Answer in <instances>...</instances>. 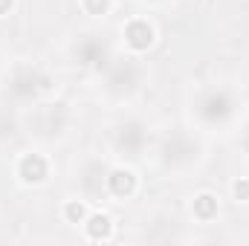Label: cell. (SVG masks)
Wrapping results in <instances>:
<instances>
[{"label": "cell", "mask_w": 249, "mask_h": 246, "mask_svg": "<svg viewBox=\"0 0 249 246\" xmlns=\"http://www.w3.org/2000/svg\"><path fill=\"white\" fill-rule=\"evenodd\" d=\"M124 41L133 53H145L151 44H154V26L142 18H133L127 26H124Z\"/></svg>", "instance_id": "cell-1"}, {"label": "cell", "mask_w": 249, "mask_h": 246, "mask_svg": "<svg viewBox=\"0 0 249 246\" xmlns=\"http://www.w3.org/2000/svg\"><path fill=\"white\" fill-rule=\"evenodd\" d=\"M47 174H50V165H47V159H44L41 154H26V157H20V162H18V177H20L23 183L38 185V183L47 180Z\"/></svg>", "instance_id": "cell-2"}, {"label": "cell", "mask_w": 249, "mask_h": 246, "mask_svg": "<svg viewBox=\"0 0 249 246\" xmlns=\"http://www.w3.org/2000/svg\"><path fill=\"white\" fill-rule=\"evenodd\" d=\"M107 188H110L113 197H130L136 191V174L130 168H116L107 177Z\"/></svg>", "instance_id": "cell-3"}, {"label": "cell", "mask_w": 249, "mask_h": 246, "mask_svg": "<svg viewBox=\"0 0 249 246\" xmlns=\"http://www.w3.org/2000/svg\"><path fill=\"white\" fill-rule=\"evenodd\" d=\"M84 229H87V238L90 241H107L113 235V220L107 214H90L84 220Z\"/></svg>", "instance_id": "cell-4"}, {"label": "cell", "mask_w": 249, "mask_h": 246, "mask_svg": "<svg viewBox=\"0 0 249 246\" xmlns=\"http://www.w3.org/2000/svg\"><path fill=\"white\" fill-rule=\"evenodd\" d=\"M194 217L197 220H212V217H217V197L214 194H197L194 197Z\"/></svg>", "instance_id": "cell-5"}, {"label": "cell", "mask_w": 249, "mask_h": 246, "mask_svg": "<svg viewBox=\"0 0 249 246\" xmlns=\"http://www.w3.org/2000/svg\"><path fill=\"white\" fill-rule=\"evenodd\" d=\"M226 113H229L226 96H212L209 107H203V116H206V119H220V116H226Z\"/></svg>", "instance_id": "cell-6"}, {"label": "cell", "mask_w": 249, "mask_h": 246, "mask_svg": "<svg viewBox=\"0 0 249 246\" xmlns=\"http://www.w3.org/2000/svg\"><path fill=\"white\" fill-rule=\"evenodd\" d=\"M64 217H67L70 223H84V220H87V209H84V203L70 200V203L64 206Z\"/></svg>", "instance_id": "cell-7"}, {"label": "cell", "mask_w": 249, "mask_h": 246, "mask_svg": "<svg viewBox=\"0 0 249 246\" xmlns=\"http://www.w3.org/2000/svg\"><path fill=\"white\" fill-rule=\"evenodd\" d=\"M81 6L90 12V15H105L110 9V0H81Z\"/></svg>", "instance_id": "cell-8"}, {"label": "cell", "mask_w": 249, "mask_h": 246, "mask_svg": "<svg viewBox=\"0 0 249 246\" xmlns=\"http://www.w3.org/2000/svg\"><path fill=\"white\" fill-rule=\"evenodd\" d=\"M232 191H235L238 200H249V180H238V183L232 185Z\"/></svg>", "instance_id": "cell-9"}, {"label": "cell", "mask_w": 249, "mask_h": 246, "mask_svg": "<svg viewBox=\"0 0 249 246\" xmlns=\"http://www.w3.org/2000/svg\"><path fill=\"white\" fill-rule=\"evenodd\" d=\"M12 3H15V0H0V15H6V12L12 9Z\"/></svg>", "instance_id": "cell-10"}]
</instances>
